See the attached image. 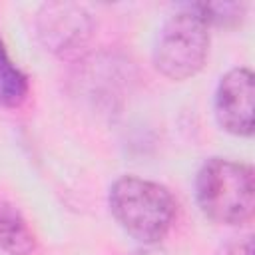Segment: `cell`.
Instances as JSON below:
<instances>
[{"instance_id":"obj_1","label":"cell","mask_w":255,"mask_h":255,"mask_svg":"<svg viewBox=\"0 0 255 255\" xmlns=\"http://www.w3.org/2000/svg\"><path fill=\"white\" fill-rule=\"evenodd\" d=\"M114 219L133 239L151 245L167 235L175 219V199L167 187L135 175L116 179L108 193Z\"/></svg>"},{"instance_id":"obj_2","label":"cell","mask_w":255,"mask_h":255,"mask_svg":"<svg viewBox=\"0 0 255 255\" xmlns=\"http://www.w3.org/2000/svg\"><path fill=\"white\" fill-rule=\"evenodd\" d=\"M199 209L213 221L241 225L251 219L255 207L253 169L223 157L207 159L195 177Z\"/></svg>"},{"instance_id":"obj_3","label":"cell","mask_w":255,"mask_h":255,"mask_svg":"<svg viewBox=\"0 0 255 255\" xmlns=\"http://www.w3.org/2000/svg\"><path fill=\"white\" fill-rule=\"evenodd\" d=\"M209 50V26L193 6L171 14L155 40L153 64L171 80H187L195 76Z\"/></svg>"},{"instance_id":"obj_4","label":"cell","mask_w":255,"mask_h":255,"mask_svg":"<svg viewBox=\"0 0 255 255\" xmlns=\"http://www.w3.org/2000/svg\"><path fill=\"white\" fill-rule=\"evenodd\" d=\"M253 102L255 84L247 68L229 70L215 90V118L219 126L233 133L247 137L253 133Z\"/></svg>"},{"instance_id":"obj_5","label":"cell","mask_w":255,"mask_h":255,"mask_svg":"<svg viewBox=\"0 0 255 255\" xmlns=\"http://www.w3.org/2000/svg\"><path fill=\"white\" fill-rule=\"evenodd\" d=\"M92 20L90 14L72 2L44 4L38 14V36L56 54L78 52L90 38Z\"/></svg>"},{"instance_id":"obj_6","label":"cell","mask_w":255,"mask_h":255,"mask_svg":"<svg viewBox=\"0 0 255 255\" xmlns=\"http://www.w3.org/2000/svg\"><path fill=\"white\" fill-rule=\"evenodd\" d=\"M0 251L8 255H32L36 235L24 215L6 199H0Z\"/></svg>"},{"instance_id":"obj_7","label":"cell","mask_w":255,"mask_h":255,"mask_svg":"<svg viewBox=\"0 0 255 255\" xmlns=\"http://www.w3.org/2000/svg\"><path fill=\"white\" fill-rule=\"evenodd\" d=\"M30 84L26 74L10 60L2 40H0V108L14 110L28 98Z\"/></svg>"},{"instance_id":"obj_8","label":"cell","mask_w":255,"mask_h":255,"mask_svg":"<svg viewBox=\"0 0 255 255\" xmlns=\"http://www.w3.org/2000/svg\"><path fill=\"white\" fill-rule=\"evenodd\" d=\"M193 8L201 14V18L207 22L215 24H225V22H235L243 14V4L237 2H217V4H193Z\"/></svg>"},{"instance_id":"obj_9","label":"cell","mask_w":255,"mask_h":255,"mask_svg":"<svg viewBox=\"0 0 255 255\" xmlns=\"http://www.w3.org/2000/svg\"><path fill=\"white\" fill-rule=\"evenodd\" d=\"M219 255H253V245H251V239H249V237H245L243 241H233V243H227Z\"/></svg>"}]
</instances>
